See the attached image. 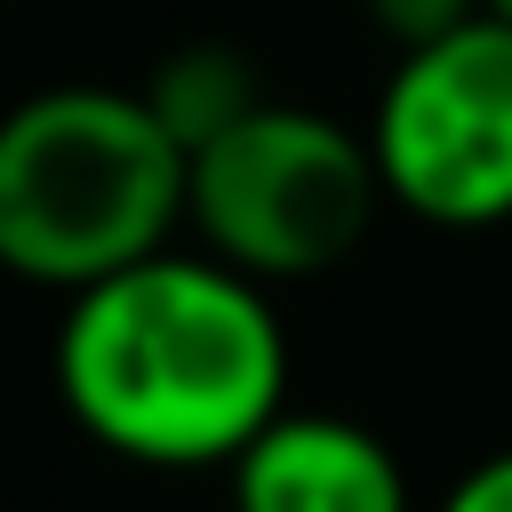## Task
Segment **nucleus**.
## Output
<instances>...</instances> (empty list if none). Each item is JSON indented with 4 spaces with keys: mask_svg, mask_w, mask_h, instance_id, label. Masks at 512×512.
Listing matches in <instances>:
<instances>
[{
    "mask_svg": "<svg viewBox=\"0 0 512 512\" xmlns=\"http://www.w3.org/2000/svg\"><path fill=\"white\" fill-rule=\"evenodd\" d=\"M144 104H152L160 128L192 152V144H208L216 128H232L248 104H264V88H256V64H248L240 48H224V40H192V48H176V56L152 64Z\"/></svg>",
    "mask_w": 512,
    "mask_h": 512,
    "instance_id": "obj_6",
    "label": "nucleus"
},
{
    "mask_svg": "<svg viewBox=\"0 0 512 512\" xmlns=\"http://www.w3.org/2000/svg\"><path fill=\"white\" fill-rule=\"evenodd\" d=\"M432 512H512V448H496V456H480Z\"/></svg>",
    "mask_w": 512,
    "mask_h": 512,
    "instance_id": "obj_8",
    "label": "nucleus"
},
{
    "mask_svg": "<svg viewBox=\"0 0 512 512\" xmlns=\"http://www.w3.org/2000/svg\"><path fill=\"white\" fill-rule=\"evenodd\" d=\"M480 8H488V16H504V24H512V0H480Z\"/></svg>",
    "mask_w": 512,
    "mask_h": 512,
    "instance_id": "obj_9",
    "label": "nucleus"
},
{
    "mask_svg": "<svg viewBox=\"0 0 512 512\" xmlns=\"http://www.w3.org/2000/svg\"><path fill=\"white\" fill-rule=\"evenodd\" d=\"M384 208V176L360 128L312 104H248L232 128L184 152V232L248 280H312L344 264Z\"/></svg>",
    "mask_w": 512,
    "mask_h": 512,
    "instance_id": "obj_3",
    "label": "nucleus"
},
{
    "mask_svg": "<svg viewBox=\"0 0 512 512\" xmlns=\"http://www.w3.org/2000/svg\"><path fill=\"white\" fill-rule=\"evenodd\" d=\"M224 480H232V512H416L384 432L328 408H280L224 464Z\"/></svg>",
    "mask_w": 512,
    "mask_h": 512,
    "instance_id": "obj_5",
    "label": "nucleus"
},
{
    "mask_svg": "<svg viewBox=\"0 0 512 512\" xmlns=\"http://www.w3.org/2000/svg\"><path fill=\"white\" fill-rule=\"evenodd\" d=\"M368 24L392 40V48H416V40H440L456 32L464 16H480V0H360Z\"/></svg>",
    "mask_w": 512,
    "mask_h": 512,
    "instance_id": "obj_7",
    "label": "nucleus"
},
{
    "mask_svg": "<svg viewBox=\"0 0 512 512\" xmlns=\"http://www.w3.org/2000/svg\"><path fill=\"white\" fill-rule=\"evenodd\" d=\"M184 232V144L144 88L64 80L0 112V272L88 288Z\"/></svg>",
    "mask_w": 512,
    "mask_h": 512,
    "instance_id": "obj_2",
    "label": "nucleus"
},
{
    "mask_svg": "<svg viewBox=\"0 0 512 512\" xmlns=\"http://www.w3.org/2000/svg\"><path fill=\"white\" fill-rule=\"evenodd\" d=\"M64 416L144 472H224L288 408V328L272 288L192 248H152L64 296Z\"/></svg>",
    "mask_w": 512,
    "mask_h": 512,
    "instance_id": "obj_1",
    "label": "nucleus"
},
{
    "mask_svg": "<svg viewBox=\"0 0 512 512\" xmlns=\"http://www.w3.org/2000/svg\"><path fill=\"white\" fill-rule=\"evenodd\" d=\"M360 136L400 216L432 232L512 224V24L480 8L400 48Z\"/></svg>",
    "mask_w": 512,
    "mask_h": 512,
    "instance_id": "obj_4",
    "label": "nucleus"
}]
</instances>
